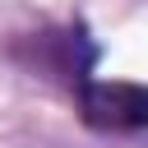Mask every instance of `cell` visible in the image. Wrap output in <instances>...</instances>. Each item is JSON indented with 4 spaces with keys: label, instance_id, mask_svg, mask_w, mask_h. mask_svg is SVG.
I'll return each mask as SVG.
<instances>
[{
    "label": "cell",
    "instance_id": "6da1fadb",
    "mask_svg": "<svg viewBox=\"0 0 148 148\" xmlns=\"http://www.w3.org/2000/svg\"><path fill=\"white\" fill-rule=\"evenodd\" d=\"M79 111L92 130H148V83L125 79H83Z\"/></svg>",
    "mask_w": 148,
    "mask_h": 148
},
{
    "label": "cell",
    "instance_id": "7a4b0ae2",
    "mask_svg": "<svg viewBox=\"0 0 148 148\" xmlns=\"http://www.w3.org/2000/svg\"><path fill=\"white\" fill-rule=\"evenodd\" d=\"M32 65L37 69H46V74H60V79H69L74 88L88 79V69L97 65V46L74 28V32H42L37 42H32Z\"/></svg>",
    "mask_w": 148,
    "mask_h": 148
}]
</instances>
